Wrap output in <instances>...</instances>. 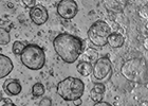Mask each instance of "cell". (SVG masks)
Returning <instances> with one entry per match:
<instances>
[{
  "mask_svg": "<svg viewBox=\"0 0 148 106\" xmlns=\"http://www.w3.org/2000/svg\"><path fill=\"white\" fill-rule=\"evenodd\" d=\"M53 47L57 55L67 64H73L84 51L82 38L69 33H60L54 38Z\"/></svg>",
  "mask_w": 148,
  "mask_h": 106,
  "instance_id": "1",
  "label": "cell"
},
{
  "mask_svg": "<svg viewBox=\"0 0 148 106\" xmlns=\"http://www.w3.org/2000/svg\"><path fill=\"white\" fill-rule=\"evenodd\" d=\"M121 73L127 81L138 84H147V63L145 59L139 57L128 59L121 67Z\"/></svg>",
  "mask_w": 148,
  "mask_h": 106,
  "instance_id": "2",
  "label": "cell"
},
{
  "mask_svg": "<svg viewBox=\"0 0 148 106\" xmlns=\"http://www.w3.org/2000/svg\"><path fill=\"white\" fill-rule=\"evenodd\" d=\"M56 92L65 101H74L82 98L85 92V83L80 78L68 76L56 86Z\"/></svg>",
  "mask_w": 148,
  "mask_h": 106,
  "instance_id": "3",
  "label": "cell"
},
{
  "mask_svg": "<svg viewBox=\"0 0 148 106\" xmlns=\"http://www.w3.org/2000/svg\"><path fill=\"white\" fill-rule=\"evenodd\" d=\"M20 61L30 70H40L46 64V54L41 47L35 44L25 45Z\"/></svg>",
  "mask_w": 148,
  "mask_h": 106,
  "instance_id": "4",
  "label": "cell"
},
{
  "mask_svg": "<svg viewBox=\"0 0 148 106\" xmlns=\"http://www.w3.org/2000/svg\"><path fill=\"white\" fill-rule=\"evenodd\" d=\"M111 27L104 20H96L88 30V38L94 46L104 47L107 45L109 35L111 34Z\"/></svg>",
  "mask_w": 148,
  "mask_h": 106,
  "instance_id": "5",
  "label": "cell"
},
{
  "mask_svg": "<svg viewBox=\"0 0 148 106\" xmlns=\"http://www.w3.org/2000/svg\"><path fill=\"white\" fill-rule=\"evenodd\" d=\"M92 73L95 80L99 81V83H105L109 81L112 75L110 57L108 55H104L96 59L93 65Z\"/></svg>",
  "mask_w": 148,
  "mask_h": 106,
  "instance_id": "6",
  "label": "cell"
},
{
  "mask_svg": "<svg viewBox=\"0 0 148 106\" xmlns=\"http://www.w3.org/2000/svg\"><path fill=\"white\" fill-rule=\"evenodd\" d=\"M78 12V6L74 0H62L57 4V13L64 19H72Z\"/></svg>",
  "mask_w": 148,
  "mask_h": 106,
  "instance_id": "7",
  "label": "cell"
},
{
  "mask_svg": "<svg viewBox=\"0 0 148 106\" xmlns=\"http://www.w3.org/2000/svg\"><path fill=\"white\" fill-rule=\"evenodd\" d=\"M29 14H30L31 20L37 25H41L43 23H46L49 19L48 10L43 6H40V4H36L34 8H32Z\"/></svg>",
  "mask_w": 148,
  "mask_h": 106,
  "instance_id": "8",
  "label": "cell"
},
{
  "mask_svg": "<svg viewBox=\"0 0 148 106\" xmlns=\"http://www.w3.org/2000/svg\"><path fill=\"white\" fill-rule=\"evenodd\" d=\"M21 84L17 78H9L3 83V91L9 97H14L21 92Z\"/></svg>",
  "mask_w": 148,
  "mask_h": 106,
  "instance_id": "9",
  "label": "cell"
},
{
  "mask_svg": "<svg viewBox=\"0 0 148 106\" xmlns=\"http://www.w3.org/2000/svg\"><path fill=\"white\" fill-rule=\"evenodd\" d=\"M14 65L9 56L0 53V78H3L12 72Z\"/></svg>",
  "mask_w": 148,
  "mask_h": 106,
  "instance_id": "10",
  "label": "cell"
},
{
  "mask_svg": "<svg viewBox=\"0 0 148 106\" xmlns=\"http://www.w3.org/2000/svg\"><path fill=\"white\" fill-rule=\"evenodd\" d=\"M124 43H125V37H124L121 33H119V32L111 33V34L109 35L108 41H107V44H108L111 48H114V49L123 47Z\"/></svg>",
  "mask_w": 148,
  "mask_h": 106,
  "instance_id": "11",
  "label": "cell"
},
{
  "mask_svg": "<svg viewBox=\"0 0 148 106\" xmlns=\"http://www.w3.org/2000/svg\"><path fill=\"white\" fill-rule=\"evenodd\" d=\"M92 69H93L92 64H90L88 62H84V61L79 62L76 66L77 72L80 75H83V76H88V75L91 74L92 73Z\"/></svg>",
  "mask_w": 148,
  "mask_h": 106,
  "instance_id": "12",
  "label": "cell"
},
{
  "mask_svg": "<svg viewBox=\"0 0 148 106\" xmlns=\"http://www.w3.org/2000/svg\"><path fill=\"white\" fill-rule=\"evenodd\" d=\"M45 91H46L45 86L41 83H35L33 85V87H32V94H33L34 98L42 97L43 94H45Z\"/></svg>",
  "mask_w": 148,
  "mask_h": 106,
  "instance_id": "13",
  "label": "cell"
},
{
  "mask_svg": "<svg viewBox=\"0 0 148 106\" xmlns=\"http://www.w3.org/2000/svg\"><path fill=\"white\" fill-rule=\"evenodd\" d=\"M106 8L108 10L109 12H112V13H122L123 12V9L121 8L120 6V2H117V1H108V2H106Z\"/></svg>",
  "mask_w": 148,
  "mask_h": 106,
  "instance_id": "14",
  "label": "cell"
},
{
  "mask_svg": "<svg viewBox=\"0 0 148 106\" xmlns=\"http://www.w3.org/2000/svg\"><path fill=\"white\" fill-rule=\"evenodd\" d=\"M84 59H85V61L84 62H88L90 63V64H92L93 61H96L97 59V52L94 50H92V49H87L86 51H85V53H84Z\"/></svg>",
  "mask_w": 148,
  "mask_h": 106,
  "instance_id": "15",
  "label": "cell"
},
{
  "mask_svg": "<svg viewBox=\"0 0 148 106\" xmlns=\"http://www.w3.org/2000/svg\"><path fill=\"white\" fill-rule=\"evenodd\" d=\"M11 41V35L9 30L0 28V45H8Z\"/></svg>",
  "mask_w": 148,
  "mask_h": 106,
  "instance_id": "16",
  "label": "cell"
},
{
  "mask_svg": "<svg viewBox=\"0 0 148 106\" xmlns=\"http://www.w3.org/2000/svg\"><path fill=\"white\" fill-rule=\"evenodd\" d=\"M25 45L23 44V43H21V41H16L14 44H13V47H12V50H13V53L15 54V55H21L22 51H23V49H25Z\"/></svg>",
  "mask_w": 148,
  "mask_h": 106,
  "instance_id": "17",
  "label": "cell"
},
{
  "mask_svg": "<svg viewBox=\"0 0 148 106\" xmlns=\"http://www.w3.org/2000/svg\"><path fill=\"white\" fill-rule=\"evenodd\" d=\"M92 91H94L95 94H104L106 91V87L105 85L103 84V83H95L94 84V86H93V89Z\"/></svg>",
  "mask_w": 148,
  "mask_h": 106,
  "instance_id": "18",
  "label": "cell"
},
{
  "mask_svg": "<svg viewBox=\"0 0 148 106\" xmlns=\"http://www.w3.org/2000/svg\"><path fill=\"white\" fill-rule=\"evenodd\" d=\"M103 97H104V94H95L94 91L91 90V92H90V98H91V100L94 101L95 103H97V102H101L103 99Z\"/></svg>",
  "mask_w": 148,
  "mask_h": 106,
  "instance_id": "19",
  "label": "cell"
},
{
  "mask_svg": "<svg viewBox=\"0 0 148 106\" xmlns=\"http://www.w3.org/2000/svg\"><path fill=\"white\" fill-rule=\"evenodd\" d=\"M38 106H52V100L48 97L42 98V99L40 100Z\"/></svg>",
  "mask_w": 148,
  "mask_h": 106,
  "instance_id": "20",
  "label": "cell"
},
{
  "mask_svg": "<svg viewBox=\"0 0 148 106\" xmlns=\"http://www.w3.org/2000/svg\"><path fill=\"white\" fill-rule=\"evenodd\" d=\"M21 2L23 3V6H27V8H30V9H32V8H34L36 6V1L35 0H22Z\"/></svg>",
  "mask_w": 148,
  "mask_h": 106,
  "instance_id": "21",
  "label": "cell"
},
{
  "mask_svg": "<svg viewBox=\"0 0 148 106\" xmlns=\"http://www.w3.org/2000/svg\"><path fill=\"white\" fill-rule=\"evenodd\" d=\"M93 106H112L110 103H108V102H105V101H101V102H97V103H95Z\"/></svg>",
  "mask_w": 148,
  "mask_h": 106,
  "instance_id": "22",
  "label": "cell"
},
{
  "mask_svg": "<svg viewBox=\"0 0 148 106\" xmlns=\"http://www.w3.org/2000/svg\"><path fill=\"white\" fill-rule=\"evenodd\" d=\"M8 102H12V100H11L10 98H3V99H1V100H0V106L4 105V104L8 103Z\"/></svg>",
  "mask_w": 148,
  "mask_h": 106,
  "instance_id": "23",
  "label": "cell"
},
{
  "mask_svg": "<svg viewBox=\"0 0 148 106\" xmlns=\"http://www.w3.org/2000/svg\"><path fill=\"white\" fill-rule=\"evenodd\" d=\"M73 103H74V105L75 106H80L82 105V103H83V101H82V99H76V100H74L73 101Z\"/></svg>",
  "mask_w": 148,
  "mask_h": 106,
  "instance_id": "24",
  "label": "cell"
},
{
  "mask_svg": "<svg viewBox=\"0 0 148 106\" xmlns=\"http://www.w3.org/2000/svg\"><path fill=\"white\" fill-rule=\"evenodd\" d=\"M2 106H17V105H15L13 102H8V103H5L4 105H2Z\"/></svg>",
  "mask_w": 148,
  "mask_h": 106,
  "instance_id": "25",
  "label": "cell"
},
{
  "mask_svg": "<svg viewBox=\"0 0 148 106\" xmlns=\"http://www.w3.org/2000/svg\"><path fill=\"white\" fill-rule=\"evenodd\" d=\"M1 99H3V92L2 91H0V100H1Z\"/></svg>",
  "mask_w": 148,
  "mask_h": 106,
  "instance_id": "26",
  "label": "cell"
},
{
  "mask_svg": "<svg viewBox=\"0 0 148 106\" xmlns=\"http://www.w3.org/2000/svg\"><path fill=\"white\" fill-rule=\"evenodd\" d=\"M145 48H146V49H147V39H146V41H145Z\"/></svg>",
  "mask_w": 148,
  "mask_h": 106,
  "instance_id": "27",
  "label": "cell"
}]
</instances>
